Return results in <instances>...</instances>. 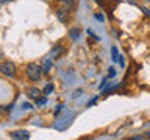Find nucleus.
I'll return each mask as SVG.
<instances>
[{
  "mask_svg": "<svg viewBox=\"0 0 150 140\" xmlns=\"http://www.w3.org/2000/svg\"><path fill=\"white\" fill-rule=\"evenodd\" d=\"M25 72H27V76H28V79L30 81H33V83H36V81H39L41 79V76H42V67L39 64H36V62H30L27 65V69H25Z\"/></svg>",
  "mask_w": 150,
  "mask_h": 140,
  "instance_id": "nucleus-1",
  "label": "nucleus"
},
{
  "mask_svg": "<svg viewBox=\"0 0 150 140\" xmlns=\"http://www.w3.org/2000/svg\"><path fill=\"white\" fill-rule=\"evenodd\" d=\"M149 139H150V132H149Z\"/></svg>",
  "mask_w": 150,
  "mask_h": 140,
  "instance_id": "nucleus-11",
  "label": "nucleus"
},
{
  "mask_svg": "<svg viewBox=\"0 0 150 140\" xmlns=\"http://www.w3.org/2000/svg\"><path fill=\"white\" fill-rule=\"evenodd\" d=\"M70 11H72L70 8L63 6V8L56 9V17L59 19V22H63V23H69V20H70Z\"/></svg>",
  "mask_w": 150,
  "mask_h": 140,
  "instance_id": "nucleus-3",
  "label": "nucleus"
},
{
  "mask_svg": "<svg viewBox=\"0 0 150 140\" xmlns=\"http://www.w3.org/2000/svg\"><path fill=\"white\" fill-rule=\"evenodd\" d=\"M0 73L6 78H13L16 75V65L11 61H3V62H0Z\"/></svg>",
  "mask_w": 150,
  "mask_h": 140,
  "instance_id": "nucleus-2",
  "label": "nucleus"
},
{
  "mask_svg": "<svg viewBox=\"0 0 150 140\" xmlns=\"http://www.w3.org/2000/svg\"><path fill=\"white\" fill-rule=\"evenodd\" d=\"M114 75H116V70L111 69V70H110V76H114Z\"/></svg>",
  "mask_w": 150,
  "mask_h": 140,
  "instance_id": "nucleus-8",
  "label": "nucleus"
},
{
  "mask_svg": "<svg viewBox=\"0 0 150 140\" xmlns=\"http://www.w3.org/2000/svg\"><path fill=\"white\" fill-rule=\"evenodd\" d=\"M56 2L63 3V6H67V8H70V9L75 8V0H56Z\"/></svg>",
  "mask_w": 150,
  "mask_h": 140,
  "instance_id": "nucleus-6",
  "label": "nucleus"
},
{
  "mask_svg": "<svg viewBox=\"0 0 150 140\" xmlns=\"http://www.w3.org/2000/svg\"><path fill=\"white\" fill-rule=\"evenodd\" d=\"M52 90H53V86H52V84L49 83V84H47V86L44 87V92H42V93H44V95H49Z\"/></svg>",
  "mask_w": 150,
  "mask_h": 140,
  "instance_id": "nucleus-7",
  "label": "nucleus"
},
{
  "mask_svg": "<svg viewBox=\"0 0 150 140\" xmlns=\"http://www.w3.org/2000/svg\"><path fill=\"white\" fill-rule=\"evenodd\" d=\"M9 135H11V139H28L30 137V134L27 131H13Z\"/></svg>",
  "mask_w": 150,
  "mask_h": 140,
  "instance_id": "nucleus-5",
  "label": "nucleus"
},
{
  "mask_svg": "<svg viewBox=\"0 0 150 140\" xmlns=\"http://www.w3.org/2000/svg\"><path fill=\"white\" fill-rule=\"evenodd\" d=\"M6 2H11V0H0V3H6Z\"/></svg>",
  "mask_w": 150,
  "mask_h": 140,
  "instance_id": "nucleus-9",
  "label": "nucleus"
},
{
  "mask_svg": "<svg viewBox=\"0 0 150 140\" xmlns=\"http://www.w3.org/2000/svg\"><path fill=\"white\" fill-rule=\"evenodd\" d=\"M27 97L30 98V100H39V98L42 97V90L38 87H28L27 89Z\"/></svg>",
  "mask_w": 150,
  "mask_h": 140,
  "instance_id": "nucleus-4",
  "label": "nucleus"
},
{
  "mask_svg": "<svg viewBox=\"0 0 150 140\" xmlns=\"http://www.w3.org/2000/svg\"><path fill=\"white\" fill-rule=\"evenodd\" d=\"M0 59H2V51H0Z\"/></svg>",
  "mask_w": 150,
  "mask_h": 140,
  "instance_id": "nucleus-10",
  "label": "nucleus"
}]
</instances>
